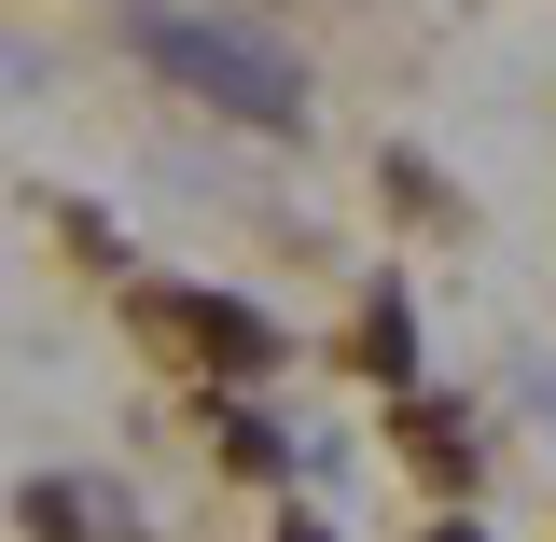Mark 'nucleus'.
Returning a JSON list of instances; mask_svg holds the SVG:
<instances>
[{
  "label": "nucleus",
  "mask_w": 556,
  "mask_h": 542,
  "mask_svg": "<svg viewBox=\"0 0 556 542\" xmlns=\"http://www.w3.org/2000/svg\"><path fill=\"white\" fill-rule=\"evenodd\" d=\"M265 542H348V529L320 515V501H278V515H265Z\"/></svg>",
  "instance_id": "7"
},
{
  "label": "nucleus",
  "mask_w": 556,
  "mask_h": 542,
  "mask_svg": "<svg viewBox=\"0 0 556 542\" xmlns=\"http://www.w3.org/2000/svg\"><path fill=\"white\" fill-rule=\"evenodd\" d=\"M376 181H390V209H417V223H459V196H445V167H431V153H390Z\"/></svg>",
  "instance_id": "6"
},
{
  "label": "nucleus",
  "mask_w": 556,
  "mask_h": 542,
  "mask_svg": "<svg viewBox=\"0 0 556 542\" xmlns=\"http://www.w3.org/2000/svg\"><path fill=\"white\" fill-rule=\"evenodd\" d=\"M126 320H139V348H153V362H181L195 390H251V376H278V362H292L278 306L223 292V278H139Z\"/></svg>",
  "instance_id": "2"
},
{
  "label": "nucleus",
  "mask_w": 556,
  "mask_h": 542,
  "mask_svg": "<svg viewBox=\"0 0 556 542\" xmlns=\"http://www.w3.org/2000/svg\"><path fill=\"white\" fill-rule=\"evenodd\" d=\"M126 42H139V70H167L195 112H223V126H251V139H306L320 126L306 56L278 28H251V14H223V0H126Z\"/></svg>",
  "instance_id": "1"
},
{
  "label": "nucleus",
  "mask_w": 556,
  "mask_h": 542,
  "mask_svg": "<svg viewBox=\"0 0 556 542\" xmlns=\"http://www.w3.org/2000/svg\"><path fill=\"white\" fill-rule=\"evenodd\" d=\"M14 529L28 542H153V515H139L112 474H28L14 487Z\"/></svg>",
  "instance_id": "3"
},
{
  "label": "nucleus",
  "mask_w": 556,
  "mask_h": 542,
  "mask_svg": "<svg viewBox=\"0 0 556 542\" xmlns=\"http://www.w3.org/2000/svg\"><path fill=\"white\" fill-rule=\"evenodd\" d=\"M404 542H501V529H486V515H459V501H445V515H431V529H404Z\"/></svg>",
  "instance_id": "8"
},
{
  "label": "nucleus",
  "mask_w": 556,
  "mask_h": 542,
  "mask_svg": "<svg viewBox=\"0 0 556 542\" xmlns=\"http://www.w3.org/2000/svg\"><path fill=\"white\" fill-rule=\"evenodd\" d=\"M390 445H404L417 487H445V501H473V474H486V417L459 404V390H404V404H390Z\"/></svg>",
  "instance_id": "4"
},
{
  "label": "nucleus",
  "mask_w": 556,
  "mask_h": 542,
  "mask_svg": "<svg viewBox=\"0 0 556 542\" xmlns=\"http://www.w3.org/2000/svg\"><path fill=\"white\" fill-rule=\"evenodd\" d=\"M348 362H362L390 404L417 390V362H431V348H417V292H404V278H376V292H362V320H348Z\"/></svg>",
  "instance_id": "5"
}]
</instances>
